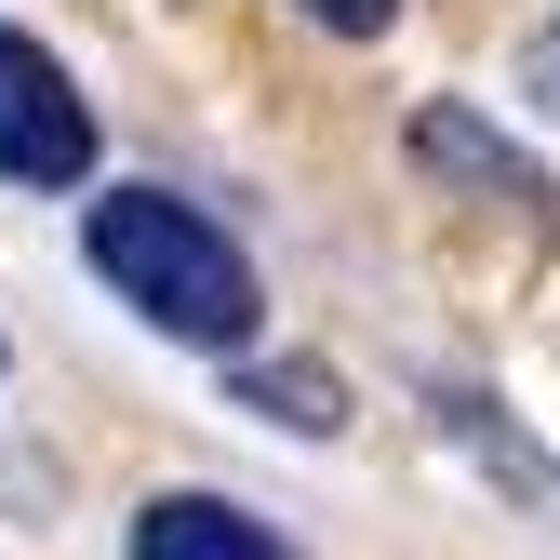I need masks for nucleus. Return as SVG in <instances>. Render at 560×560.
<instances>
[{
  "instance_id": "obj_1",
  "label": "nucleus",
  "mask_w": 560,
  "mask_h": 560,
  "mask_svg": "<svg viewBox=\"0 0 560 560\" xmlns=\"http://www.w3.org/2000/svg\"><path fill=\"white\" fill-rule=\"evenodd\" d=\"M81 254H94V280L148 320V334H174V347H241L254 334V254L214 228V214H187L174 187H107L94 214H81Z\"/></svg>"
},
{
  "instance_id": "obj_2",
  "label": "nucleus",
  "mask_w": 560,
  "mask_h": 560,
  "mask_svg": "<svg viewBox=\"0 0 560 560\" xmlns=\"http://www.w3.org/2000/svg\"><path fill=\"white\" fill-rule=\"evenodd\" d=\"M0 174L14 187H81L94 174V107L27 27H0Z\"/></svg>"
},
{
  "instance_id": "obj_3",
  "label": "nucleus",
  "mask_w": 560,
  "mask_h": 560,
  "mask_svg": "<svg viewBox=\"0 0 560 560\" xmlns=\"http://www.w3.org/2000/svg\"><path fill=\"white\" fill-rule=\"evenodd\" d=\"M133 560H294V547L228 494H148L133 508Z\"/></svg>"
},
{
  "instance_id": "obj_4",
  "label": "nucleus",
  "mask_w": 560,
  "mask_h": 560,
  "mask_svg": "<svg viewBox=\"0 0 560 560\" xmlns=\"http://www.w3.org/2000/svg\"><path fill=\"white\" fill-rule=\"evenodd\" d=\"M413 148H428V161H454V174H480L494 200H547V174L508 148V133H480L467 107H428V133H413Z\"/></svg>"
},
{
  "instance_id": "obj_5",
  "label": "nucleus",
  "mask_w": 560,
  "mask_h": 560,
  "mask_svg": "<svg viewBox=\"0 0 560 560\" xmlns=\"http://www.w3.org/2000/svg\"><path fill=\"white\" fill-rule=\"evenodd\" d=\"M241 400L267 413V428H307V441L347 428V413H334V374H241Z\"/></svg>"
},
{
  "instance_id": "obj_6",
  "label": "nucleus",
  "mask_w": 560,
  "mask_h": 560,
  "mask_svg": "<svg viewBox=\"0 0 560 560\" xmlns=\"http://www.w3.org/2000/svg\"><path fill=\"white\" fill-rule=\"evenodd\" d=\"M294 14H320L334 40H374V27H400V0H294Z\"/></svg>"
},
{
  "instance_id": "obj_7",
  "label": "nucleus",
  "mask_w": 560,
  "mask_h": 560,
  "mask_svg": "<svg viewBox=\"0 0 560 560\" xmlns=\"http://www.w3.org/2000/svg\"><path fill=\"white\" fill-rule=\"evenodd\" d=\"M534 94H547V107H560V27H547V54H534Z\"/></svg>"
}]
</instances>
